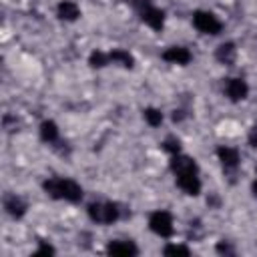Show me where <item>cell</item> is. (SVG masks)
Masks as SVG:
<instances>
[{
    "instance_id": "obj_13",
    "label": "cell",
    "mask_w": 257,
    "mask_h": 257,
    "mask_svg": "<svg viewBox=\"0 0 257 257\" xmlns=\"http://www.w3.org/2000/svg\"><path fill=\"white\" fill-rule=\"evenodd\" d=\"M108 58H110V62H116V64H120V66H124V68H133V66H135L133 54L126 52V50H122V48L110 50V52H108Z\"/></svg>"
},
{
    "instance_id": "obj_2",
    "label": "cell",
    "mask_w": 257,
    "mask_h": 257,
    "mask_svg": "<svg viewBox=\"0 0 257 257\" xmlns=\"http://www.w3.org/2000/svg\"><path fill=\"white\" fill-rule=\"evenodd\" d=\"M42 189L52 199H64L68 203H78L82 199V187L72 179H48L42 183Z\"/></svg>"
},
{
    "instance_id": "obj_6",
    "label": "cell",
    "mask_w": 257,
    "mask_h": 257,
    "mask_svg": "<svg viewBox=\"0 0 257 257\" xmlns=\"http://www.w3.org/2000/svg\"><path fill=\"white\" fill-rule=\"evenodd\" d=\"M225 94L229 96V100L239 102V100L247 98L249 86H247V82L243 78H227V82H225Z\"/></svg>"
},
{
    "instance_id": "obj_9",
    "label": "cell",
    "mask_w": 257,
    "mask_h": 257,
    "mask_svg": "<svg viewBox=\"0 0 257 257\" xmlns=\"http://www.w3.org/2000/svg\"><path fill=\"white\" fill-rule=\"evenodd\" d=\"M163 60L171 64H189L191 62V52L183 46H171L163 52Z\"/></svg>"
},
{
    "instance_id": "obj_20",
    "label": "cell",
    "mask_w": 257,
    "mask_h": 257,
    "mask_svg": "<svg viewBox=\"0 0 257 257\" xmlns=\"http://www.w3.org/2000/svg\"><path fill=\"white\" fill-rule=\"evenodd\" d=\"M249 145L257 149V126H253L251 133H249Z\"/></svg>"
},
{
    "instance_id": "obj_15",
    "label": "cell",
    "mask_w": 257,
    "mask_h": 257,
    "mask_svg": "<svg viewBox=\"0 0 257 257\" xmlns=\"http://www.w3.org/2000/svg\"><path fill=\"white\" fill-rule=\"evenodd\" d=\"M143 116H145V120H147V124L149 126H161V122H163V112L159 110V108H145L143 110Z\"/></svg>"
},
{
    "instance_id": "obj_21",
    "label": "cell",
    "mask_w": 257,
    "mask_h": 257,
    "mask_svg": "<svg viewBox=\"0 0 257 257\" xmlns=\"http://www.w3.org/2000/svg\"><path fill=\"white\" fill-rule=\"evenodd\" d=\"M217 251H219V253H233V249H231L227 243H219V245H217Z\"/></svg>"
},
{
    "instance_id": "obj_8",
    "label": "cell",
    "mask_w": 257,
    "mask_h": 257,
    "mask_svg": "<svg viewBox=\"0 0 257 257\" xmlns=\"http://www.w3.org/2000/svg\"><path fill=\"white\" fill-rule=\"evenodd\" d=\"M217 157H219V161H221L225 171H233L239 165V151L233 149V147H219L217 149Z\"/></svg>"
},
{
    "instance_id": "obj_11",
    "label": "cell",
    "mask_w": 257,
    "mask_h": 257,
    "mask_svg": "<svg viewBox=\"0 0 257 257\" xmlns=\"http://www.w3.org/2000/svg\"><path fill=\"white\" fill-rule=\"evenodd\" d=\"M4 209H6V213H8L10 217L20 219V217H24V213H26V203H24L20 197H16V195H6V197H4Z\"/></svg>"
},
{
    "instance_id": "obj_19",
    "label": "cell",
    "mask_w": 257,
    "mask_h": 257,
    "mask_svg": "<svg viewBox=\"0 0 257 257\" xmlns=\"http://www.w3.org/2000/svg\"><path fill=\"white\" fill-rule=\"evenodd\" d=\"M56 251H54V247H50V245H46V243H42L36 251H34V255H54Z\"/></svg>"
},
{
    "instance_id": "obj_22",
    "label": "cell",
    "mask_w": 257,
    "mask_h": 257,
    "mask_svg": "<svg viewBox=\"0 0 257 257\" xmlns=\"http://www.w3.org/2000/svg\"><path fill=\"white\" fill-rule=\"evenodd\" d=\"M253 195H255V197H257V179H255V181H253Z\"/></svg>"
},
{
    "instance_id": "obj_4",
    "label": "cell",
    "mask_w": 257,
    "mask_h": 257,
    "mask_svg": "<svg viewBox=\"0 0 257 257\" xmlns=\"http://www.w3.org/2000/svg\"><path fill=\"white\" fill-rule=\"evenodd\" d=\"M193 26L203 34H219L221 32V20L207 10H197L193 14Z\"/></svg>"
},
{
    "instance_id": "obj_3",
    "label": "cell",
    "mask_w": 257,
    "mask_h": 257,
    "mask_svg": "<svg viewBox=\"0 0 257 257\" xmlns=\"http://www.w3.org/2000/svg\"><path fill=\"white\" fill-rule=\"evenodd\" d=\"M86 211H88V217L98 225H110L120 215L114 203H90Z\"/></svg>"
},
{
    "instance_id": "obj_12",
    "label": "cell",
    "mask_w": 257,
    "mask_h": 257,
    "mask_svg": "<svg viewBox=\"0 0 257 257\" xmlns=\"http://www.w3.org/2000/svg\"><path fill=\"white\" fill-rule=\"evenodd\" d=\"M235 56H237V48L233 42H223L217 52H215V58L221 62V64H233L235 62Z\"/></svg>"
},
{
    "instance_id": "obj_16",
    "label": "cell",
    "mask_w": 257,
    "mask_h": 257,
    "mask_svg": "<svg viewBox=\"0 0 257 257\" xmlns=\"http://www.w3.org/2000/svg\"><path fill=\"white\" fill-rule=\"evenodd\" d=\"M108 62H110V58H108V54L102 52V50H94V52L88 56V64H90L92 68H102V66H106Z\"/></svg>"
},
{
    "instance_id": "obj_10",
    "label": "cell",
    "mask_w": 257,
    "mask_h": 257,
    "mask_svg": "<svg viewBox=\"0 0 257 257\" xmlns=\"http://www.w3.org/2000/svg\"><path fill=\"white\" fill-rule=\"evenodd\" d=\"M56 14L60 20H66V22H74L78 16H80V8L76 2L72 0H62L58 6H56Z\"/></svg>"
},
{
    "instance_id": "obj_1",
    "label": "cell",
    "mask_w": 257,
    "mask_h": 257,
    "mask_svg": "<svg viewBox=\"0 0 257 257\" xmlns=\"http://www.w3.org/2000/svg\"><path fill=\"white\" fill-rule=\"evenodd\" d=\"M171 171L175 173L177 187L183 193L191 197H197L201 193V179H199V169H197L195 159L177 153L171 157Z\"/></svg>"
},
{
    "instance_id": "obj_17",
    "label": "cell",
    "mask_w": 257,
    "mask_h": 257,
    "mask_svg": "<svg viewBox=\"0 0 257 257\" xmlns=\"http://www.w3.org/2000/svg\"><path fill=\"white\" fill-rule=\"evenodd\" d=\"M163 149H165L167 153H171V155H177V153H181V143H179V139L169 137V139H165Z\"/></svg>"
},
{
    "instance_id": "obj_18",
    "label": "cell",
    "mask_w": 257,
    "mask_h": 257,
    "mask_svg": "<svg viewBox=\"0 0 257 257\" xmlns=\"http://www.w3.org/2000/svg\"><path fill=\"white\" fill-rule=\"evenodd\" d=\"M163 253L165 255H191V251L187 249V247H183V245H167L165 249H163Z\"/></svg>"
},
{
    "instance_id": "obj_14",
    "label": "cell",
    "mask_w": 257,
    "mask_h": 257,
    "mask_svg": "<svg viewBox=\"0 0 257 257\" xmlns=\"http://www.w3.org/2000/svg\"><path fill=\"white\" fill-rule=\"evenodd\" d=\"M40 139L44 143H56L58 141V126L54 120H44L40 124Z\"/></svg>"
},
{
    "instance_id": "obj_5",
    "label": "cell",
    "mask_w": 257,
    "mask_h": 257,
    "mask_svg": "<svg viewBox=\"0 0 257 257\" xmlns=\"http://www.w3.org/2000/svg\"><path fill=\"white\" fill-rule=\"evenodd\" d=\"M149 227L159 237H171L173 235V217L169 211H155L149 217Z\"/></svg>"
},
{
    "instance_id": "obj_7",
    "label": "cell",
    "mask_w": 257,
    "mask_h": 257,
    "mask_svg": "<svg viewBox=\"0 0 257 257\" xmlns=\"http://www.w3.org/2000/svg\"><path fill=\"white\" fill-rule=\"evenodd\" d=\"M106 253L112 255V257H133V255H139V247L133 241L114 239L106 245Z\"/></svg>"
}]
</instances>
